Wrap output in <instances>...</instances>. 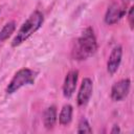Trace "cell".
<instances>
[{
  "label": "cell",
  "mask_w": 134,
  "mask_h": 134,
  "mask_svg": "<svg viewBox=\"0 0 134 134\" xmlns=\"http://www.w3.org/2000/svg\"><path fill=\"white\" fill-rule=\"evenodd\" d=\"M119 1H120L121 3H124V4H126V5H128V4H129V3H130V2L132 1V0H119Z\"/></svg>",
  "instance_id": "cell-15"
},
{
  "label": "cell",
  "mask_w": 134,
  "mask_h": 134,
  "mask_svg": "<svg viewBox=\"0 0 134 134\" xmlns=\"http://www.w3.org/2000/svg\"><path fill=\"white\" fill-rule=\"evenodd\" d=\"M130 86H131V82L129 79H124V80L118 81L112 86L111 98L114 102H119L124 99L130 91Z\"/></svg>",
  "instance_id": "cell-5"
},
{
  "label": "cell",
  "mask_w": 134,
  "mask_h": 134,
  "mask_svg": "<svg viewBox=\"0 0 134 134\" xmlns=\"http://www.w3.org/2000/svg\"><path fill=\"white\" fill-rule=\"evenodd\" d=\"M76 132L77 133H92V129H91L88 120L85 117L81 118V120L79 122V126H77Z\"/></svg>",
  "instance_id": "cell-12"
},
{
  "label": "cell",
  "mask_w": 134,
  "mask_h": 134,
  "mask_svg": "<svg viewBox=\"0 0 134 134\" xmlns=\"http://www.w3.org/2000/svg\"><path fill=\"white\" fill-rule=\"evenodd\" d=\"M77 79H79V71L77 70H70L65 77L64 84H63V94L65 97L69 98L73 95L76 84H77Z\"/></svg>",
  "instance_id": "cell-7"
},
{
  "label": "cell",
  "mask_w": 134,
  "mask_h": 134,
  "mask_svg": "<svg viewBox=\"0 0 134 134\" xmlns=\"http://www.w3.org/2000/svg\"><path fill=\"white\" fill-rule=\"evenodd\" d=\"M35 79L36 72L28 68H22L19 71H17L10 80L8 86L6 87V92L8 94H12L26 85H32L35 83Z\"/></svg>",
  "instance_id": "cell-3"
},
{
  "label": "cell",
  "mask_w": 134,
  "mask_h": 134,
  "mask_svg": "<svg viewBox=\"0 0 134 134\" xmlns=\"http://www.w3.org/2000/svg\"><path fill=\"white\" fill-rule=\"evenodd\" d=\"M118 132H120V130H119L118 126H114V127H113V129L111 130V133H118Z\"/></svg>",
  "instance_id": "cell-14"
},
{
  "label": "cell",
  "mask_w": 134,
  "mask_h": 134,
  "mask_svg": "<svg viewBox=\"0 0 134 134\" xmlns=\"http://www.w3.org/2000/svg\"><path fill=\"white\" fill-rule=\"evenodd\" d=\"M44 22V16L40 10H35L27 20L21 25L19 30L17 31L15 38L13 39L12 46L17 47L20 46L22 43H24L28 38H30L40 27L42 26Z\"/></svg>",
  "instance_id": "cell-2"
},
{
  "label": "cell",
  "mask_w": 134,
  "mask_h": 134,
  "mask_svg": "<svg viewBox=\"0 0 134 134\" xmlns=\"http://www.w3.org/2000/svg\"><path fill=\"white\" fill-rule=\"evenodd\" d=\"M127 6L126 4L121 2H113L107 9L105 15V22L108 25H112L117 23L127 13Z\"/></svg>",
  "instance_id": "cell-4"
},
{
  "label": "cell",
  "mask_w": 134,
  "mask_h": 134,
  "mask_svg": "<svg viewBox=\"0 0 134 134\" xmlns=\"http://www.w3.org/2000/svg\"><path fill=\"white\" fill-rule=\"evenodd\" d=\"M15 29H16V22L15 21L7 22L0 30V43L5 41L6 39H8L12 36V34H14Z\"/></svg>",
  "instance_id": "cell-11"
},
{
  "label": "cell",
  "mask_w": 134,
  "mask_h": 134,
  "mask_svg": "<svg viewBox=\"0 0 134 134\" xmlns=\"http://www.w3.org/2000/svg\"><path fill=\"white\" fill-rule=\"evenodd\" d=\"M133 12H134V7L131 6L129 8V13H128V20H129V25H130V28L133 29V26H134V22H133Z\"/></svg>",
  "instance_id": "cell-13"
},
{
  "label": "cell",
  "mask_w": 134,
  "mask_h": 134,
  "mask_svg": "<svg viewBox=\"0 0 134 134\" xmlns=\"http://www.w3.org/2000/svg\"><path fill=\"white\" fill-rule=\"evenodd\" d=\"M72 106L70 105H65L61 112H60V115H59V121L61 125L63 126H66L68 124H70L71 119H72Z\"/></svg>",
  "instance_id": "cell-10"
},
{
  "label": "cell",
  "mask_w": 134,
  "mask_h": 134,
  "mask_svg": "<svg viewBox=\"0 0 134 134\" xmlns=\"http://www.w3.org/2000/svg\"><path fill=\"white\" fill-rule=\"evenodd\" d=\"M92 91H93L92 81L89 77H85L82 81V84H81V87H80V90L77 93V98H76L77 105L85 106L89 102V99L92 95Z\"/></svg>",
  "instance_id": "cell-6"
},
{
  "label": "cell",
  "mask_w": 134,
  "mask_h": 134,
  "mask_svg": "<svg viewBox=\"0 0 134 134\" xmlns=\"http://www.w3.org/2000/svg\"><path fill=\"white\" fill-rule=\"evenodd\" d=\"M97 49V42L94 31L91 27H87L82 35L75 40L71 49V57L74 60L83 61L92 57Z\"/></svg>",
  "instance_id": "cell-1"
},
{
  "label": "cell",
  "mask_w": 134,
  "mask_h": 134,
  "mask_svg": "<svg viewBox=\"0 0 134 134\" xmlns=\"http://www.w3.org/2000/svg\"><path fill=\"white\" fill-rule=\"evenodd\" d=\"M57 108L54 106L48 107L43 114V124L46 129L50 130L53 128L57 121Z\"/></svg>",
  "instance_id": "cell-9"
},
{
  "label": "cell",
  "mask_w": 134,
  "mask_h": 134,
  "mask_svg": "<svg viewBox=\"0 0 134 134\" xmlns=\"http://www.w3.org/2000/svg\"><path fill=\"white\" fill-rule=\"evenodd\" d=\"M121 57H122V48L121 46L118 45L114 47L113 50L111 51L108 63H107V71L110 75H113L117 71L120 65V62H121Z\"/></svg>",
  "instance_id": "cell-8"
}]
</instances>
